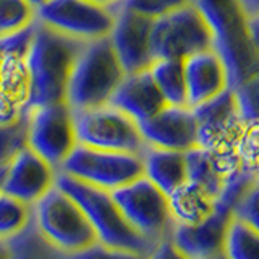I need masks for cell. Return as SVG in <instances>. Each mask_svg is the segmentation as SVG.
I'll list each match as a JSON object with an SVG mask.
<instances>
[{"label": "cell", "mask_w": 259, "mask_h": 259, "mask_svg": "<svg viewBox=\"0 0 259 259\" xmlns=\"http://www.w3.org/2000/svg\"><path fill=\"white\" fill-rule=\"evenodd\" d=\"M257 196H259V186H257V182H254L253 185H249L248 188L243 191L238 201L235 202L233 217L240 219V221H245L259 229Z\"/></svg>", "instance_id": "32"}, {"label": "cell", "mask_w": 259, "mask_h": 259, "mask_svg": "<svg viewBox=\"0 0 259 259\" xmlns=\"http://www.w3.org/2000/svg\"><path fill=\"white\" fill-rule=\"evenodd\" d=\"M89 2H93L96 5H101V7H105V8H110V10H117L118 7L123 5L125 0H89Z\"/></svg>", "instance_id": "35"}, {"label": "cell", "mask_w": 259, "mask_h": 259, "mask_svg": "<svg viewBox=\"0 0 259 259\" xmlns=\"http://www.w3.org/2000/svg\"><path fill=\"white\" fill-rule=\"evenodd\" d=\"M193 113L198 123V146L214 151L238 152L246 128L257 123L243 120L232 88L214 99L193 107Z\"/></svg>", "instance_id": "14"}, {"label": "cell", "mask_w": 259, "mask_h": 259, "mask_svg": "<svg viewBox=\"0 0 259 259\" xmlns=\"http://www.w3.org/2000/svg\"><path fill=\"white\" fill-rule=\"evenodd\" d=\"M12 246V259H70V254L49 243L34 224L31 222L23 232L8 238Z\"/></svg>", "instance_id": "24"}, {"label": "cell", "mask_w": 259, "mask_h": 259, "mask_svg": "<svg viewBox=\"0 0 259 259\" xmlns=\"http://www.w3.org/2000/svg\"><path fill=\"white\" fill-rule=\"evenodd\" d=\"M73 113L78 144L132 154H143L148 148L136 121L110 104Z\"/></svg>", "instance_id": "9"}, {"label": "cell", "mask_w": 259, "mask_h": 259, "mask_svg": "<svg viewBox=\"0 0 259 259\" xmlns=\"http://www.w3.org/2000/svg\"><path fill=\"white\" fill-rule=\"evenodd\" d=\"M188 4H193V0H125L123 7L156 20Z\"/></svg>", "instance_id": "30"}, {"label": "cell", "mask_w": 259, "mask_h": 259, "mask_svg": "<svg viewBox=\"0 0 259 259\" xmlns=\"http://www.w3.org/2000/svg\"><path fill=\"white\" fill-rule=\"evenodd\" d=\"M202 259H227L224 253H217V254H212V256H209V257H202Z\"/></svg>", "instance_id": "38"}, {"label": "cell", "mask_w": 259, "mask_h": 259, "mask_svg": "<svg viewBox=\"0 0 259 259\" xmlns=\"http://www.w3.org/2000/svg\"><path fill=\"white\" fill-rule=\"evenodd\" d=\"M212 47V37L204 16L194 4L183 5L154 20L152 54L156 59H177Z\"/></svg>", "instance_id": "10"}, {"label": "cell", "mask_w": 259, "mask_h": 259, "mask_svg": "<svg viewBox=\"0 0 259 259\" xmlns=\"http://www.w3.org/2000/svg\"><path fill=\"white\" fill-rule=\"evenodd\" d=\"M186 105L198 107L230 88L229 73L212 47L199 51L183 60Z\"/></svg>", "instance_id": "19"}, {"label": "cell", "mask_w": 259, "mask_h": 259, "mask_svg": "<svg viewBox=\"0 0 259 259\" xmlns=\"http://www.w3.org/2000/svg\"><path fill=\"white\" fill-rule=\"evenodd\" d=\"M36 20L81 42H91L109 36L115 10L89 0H51L36 10Z\"/></svg>", "instance_id": "12"}, {"label": "cell", "mask_w": 259, "mask_h": 259, "mask_svg": "<svg viewBox=\"0 0 259 259\" xmlns=\"http://www.w3.org/2000/svg\"><path fill=\"white\" fill-rule=\"evenodd\" d=\"M188 182L196 183L207 194L219 199L232 178L246 170L238 152L214 151L194 146L185 152ZM257 174V172H256Z\"/></svg>", "instance_id": "18"}, {"label": "cell", "mask_w": 259, "mask_h": 259, "mask_svg": "<svg viewBox=\"0 0 259 259\" xmlns=\"http://www.w3.org/2000/svg\"><path fill=\"white\" fill-rule=\"evenodd\" d=\"M32 26L0 37V121H12L28 110V51Z\"/></svg>", "instance_id": "13"}, {"label": "cell", "mask_w": 259, "mask_h": 259, "mask_svg": "<svg viewBox=\"0 0 259 259\" xmlns=\"http://www.w3.org/2000/svg\"><path fill=\"white\" fill-rule=\"evenodd\" d=\"M7 167V165H5ZM5 167L0 168V183H2V178H4V172H5Z\"/></svg>", "instance_id": "39"}, {"label": "cell", "mask_w": 259, "mask_h": 259, "mask_svg": "<svg viewBox=\"0 0 259 259\" xmlns=\"http://www.w3.org/2000/svg\"><path fill=\"white\" fill-rule=\"evenodd\" d=\"M76 144L75 113L67 102L28 110V146L57 172Z\"/></svg>", "instance_id": "11"}, {"label": "cell", "mask_w": 259, "mask_h": 259, "mask_svg": "<svg viewBox=\"0 0 259 259\" xmlns=\"http://www.w3.org/2000/svg\"><path fill=\"white\" fill-rule=\"evenodd\" d=\"M26 2L34 8V10H37L39 7H42V5H46L47 2H51V0H26Z\"/></svg>", "instance_id": "37"}, {"label": "cell", "mask_w": 259, "mask_h": 259, "mask_svg": "<svg viewBox=\"0 0 259 259\" xmlns=\"http://www.w3.org/2000/svg\"><path fill=\"white\" fill-rule=\"evenodd\" d=\"M168 204L175 224L196 225L212 212L217 199L196 183L186 180L168 194Z\"/></svg>", "instance_id": "22"}, {"label": "cell", "mask_w": 259, "mask_h": 259, "mask_svg": "<svg viewBox=\"0 0 259 259\" xmlns=\"http://www.w3.org/2000/svg\"><path fill=\"white\" fill-rule=\"evenodd\" d=\"M204 16L212 49L221 55L235 89L257 78V20H251L238 0H193Z\"/></svg>", "instance_id": "1"}, {"label": "cell", "mask_w": 259, "mask_h": 259, "mask_svg": "<svg viewBox=\"0 0 259 259\" xmlns=\"http://www.w3.org/2000/svg\"><path fill=\"white\" fill-rule=\"evenodd\" d=\"M32 206L0 191V238H12L28 227Z\"/></svg>", "instance_id": "26"}, {"label": "cell", "mask_w": 259, "mask_h": 259, "mask_svg": "<svg viewBox=\"0 0 259 259\" xmlns=\"http://www.w3.org/2000/svg\"><path fill=\"white\" fill-rule=\"evenodd\" d=\"M0 259H12V246L8 238H0Z\"/></svg>", "instance_id": "36"}, {"label": "cell", "mask_w": 259, "mask_h": 259, "mask_svg": "<svg viewBox=\"0 0 259 259\" xmlns=\"http://www.w3.org/2000/svg\"><path fill=\"white\" fill-rule=\"evenodd\" d=\"M32 219L40 235L68 254L99 241L84 210L57 186L32 206Z\"/></svg>", "instance_id": "5"}, {"label": "cell", "mask_w": 259, "mask_h": 259, "mask_svg": "<svg viewBox=\"0 0 259 259\" xmlns=\"http://www.w3.org/2000/svg\"><path fill=\"white\" fill-rule=\"evenodd\" d=\"M257 182L256 172H243L235 175L217 199L214 210L196 225L175 224L172 241L191 259H202L222 253L227 229L233 219L235 202L249 185Z\"/></svg>", "instance_id": "6"}, {"label": "cell", "mask_w": 259, "mask_h": 259, "mask_svg": "<svg viewBox=\"0 0 259 259\" xmlns=\"http://www.w3.org/2000/svg\"><path fill=\"white\" fill-rule=\"evenodd\" d=\"M110 193L130 225L143 237L154 245L172 238L175 221L170 212L168 196L148 177H138Z\"/></svg>", "instance_id": "7"}, {"label": "cell", "mask_w": 259, "mask_h": 259, "mask_svg": "<svg viewBox=\"0 0 259 259\" xmlns=\"http://www.w3.org/2000/svg\"><path fill=\"white\" fill-rule=\"evenodd\" d=\"M148 146L183 151L198 146V123L188 105H165L156 115L138 123Z\"/></svg>", "instance_id": "17"}, {"label": "cell", "mask_w": 259, "mask_h": 259, "mask_svg": "<svg viewBox=\"0 0 259 259\" xmlns=\"http://www.w3.org/2000/svg\"><path fill=\"white\" fill-rule=\"evenodd\" d=\"M149 73L167 105H186V84L183 60L156 59Z\"/></svg>", "instance_id": "23"}, {"label": "cell", "mask_w": 259, "mask_h": 259, "mask_svg": "<svg viewBox=\"0 0 259 259\" xmlns=\"http://www.w3.org/2000/svg\"><path fill=\"white\" fill-rule=\"evenodd\" d=\"M123 76L107 37L84 42L71 71L65 102L75 112L109 104Z\"/></svg>", "instance_id": "4"}, {"label": "cell", "mask_w": 259, "mask_h": 259, "mask_svg": "<svg viewBox=\"0 0 259 259\" xmlns=\"http://www.w3.org/2000/svg\"><path fill=\"white\" fill-rule=\"evenodd\" d=\"M70 259H149V256L123 248H113L104 245L101 241H96L91 246L71 253Z\"/></svg>", "instance_id": "29"}, {"label": "cell", "mask_w": 259, "mask_h": 259, "mask_svg": "<svg viewBox=\"0 0 259 259\" xmlns=\"http://www.w3.org/2000/svg\"><path fill=\"white\" fill-rule=\"evenodd\" d=\"M152 18L123 5L115 10V20L107 39L125 75L148 70L152 65Z\"/></svg>", "instance_id": "15"}, {"label": "cell", "mask_w": 259, "mask_h": 259, "mask_svg": "<svg viewBox=\"0 0 259 259\" xmlns=\"http://www.w3.org/2000/svg\"><path fill=\"white\" fill-rule=\"evenodd\" d=\"M141 156L144 165V177H148L167 196L188 180V175H186V156L183 151L148 146Z\"/></svg>", "instance_id": "21"}, {"label": "cell", "mask_w": 259, "mask_h": 259, "mask_svg": "<svg viewBox=\"0 0 259 259\" xmlns=\"http://www.w3.org/2000/svg\"><path fill=\"white\" fill-rule=\"evenodd\" d=\"M243 10L251 20H257V12H259V0H238Z\"/></svg>", "instance_id": "34"}, {"label": "cell", "mask_w": 259, "mask_h": 259, "mask_svg": "<svg viewBox=\"0 0 259 259\" xmlns=\"http://www.w3.org/2000/svg\"><path fill=\"white\" fill-rule=\"evenodd\" d=\"M222 253L227 259H259V229L233 217L225 233Z\"/></svg>", "instance_id": "25"}, {"label": "cell", "mask_w": 259, "mask_h": 259, "mask_svg": "<svg viewBox=\"0 0 259 259\" xmlns=\"http://www.w3.org/2000/svg\"><path fill=\"white\" fill-rule=\"evenodd\" d=\"M110 105L117 107L136 123L149 118L165 107V101L148 70L126 73L110 97Z\"/></svg>", "instance_id": "20"}, {"label": "cell", "mask_w": 259, "mask_h": 259, "mask_svg": "<svg viewBox=\"0 0 259 259\" xmlns=\"http://www.w3.org/2000/svg\"><path fill=\"white\" fill-rule=\"evenodd\" d=\"M55 186L78 202L94 227L97 240L104 245L136 251L148 256L156 248L152 241L130 225L117 202L113 201L110 191L76 180L62 172H57Z\"/></svg>", "instance_id": "3"}, {"label": "cell", "mask_w": 259, "mask_h": 259, "mask_svg": "<svg viewBox=\"0 0 259 259\" xmlns=\"http://www.w3.org/2000/svg\"><path fill=\"white\" fill-rule=\"evenodd\" d=\"M55 177L57 170L26 146L5 167L0 191L34 206L55 186Z\"/></svg>", "instance_id": "16"}, {"label": "cell", "mask_w": 259, "mask_h": 259, "mask_svg": "<svg viewBox=\"0 0 259 259\" xmlns=\"http://www.w3.org/2000/svg\"><path fill=\"white\" fill-rule=\"evenodd\" d=\"M28 146V112L12 121H0V168Z\"/></svg>", "instance_id": "28"}, {"label": "cell", "mask_w": 259, "mask_h": 259, "mask_svg": "<svg viewBox=\"0 0 259 259\" xmlns=\"http://www.w3.org/2000/svg\"><path fill=\"white\" fill-rule=\"evenodd\" d=\"M59 172L113 191L144 175V165L141 154L104 151L76 144V148L63 160Z\"/></svg>", "instance_id": "8"}, {"label": "cell", "mask_w": 259, "mask_h": 259, "mask_svg": "<svg viewBox=\"0 0 259 259\" xmlns=\"http://www.w3.org/2000/svg\"><path fill=\"white\" fill-rule=\"evenodd\" d=\"M83 46L81 40L34 21L28 51V110L65 102L71 71Z\"/></svg>", "instance_id": "2"}, {"label": "cell", "mask_w": 259, "mask_h": 259, "mask_svg": "<svg viewBox=\"0 0 259 259\" xmlns=\"http://www.w3.org/2000/svg\"><path fill=\"white\" fill-rule=\"evenodd\" d=\"M36 21V10L26 0H0V37L31 28Z\"/></svg>", "instance_id": "27"}, {"label": "cell", "mask_w": 259, "mask_h": 259, "mask_svg": "<svg viewBox=\"0 0 259 259\" xmlns=\"http://www.w3.org/2000/svg\"><path fill=\"white\" fill-rule=\"evenodd\" d=\"M149 259H191V257L188 254H185L172 241V238H167L157 243L154 251L149 254Z\"/></svg>", "instance_id": "33"}, {"label": "cell", "mask_w": 259, "mask_h": 259, "mask_svg": "<svg viewBox=\"0 0 259 259\" xmlns=\"http://www.w3.org/2000/svg\"><path fill=\"white\" fill-rule=\"evenodd\" d=\"M243 120L257 121V78L249 79L233 89Z\"/></svg>", "instance_id": "31"}]
</instances>
